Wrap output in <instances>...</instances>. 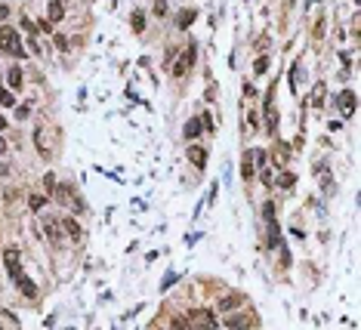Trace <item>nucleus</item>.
Segmentation results:
<instances>
[{
  "label": "nucleus",
  "instance_id": "nucleus-1",
  "mask_svg": "<svg viewBox=\"0 0 361 330\" xmlns=\"http://www.w3.org/2000/svg\"><path fill=\"white\" fill-rule=\"evenodd\" d=\"M189 327L192 330H216V312H210V309H195L189 315Z\"/></svg>",
  "mask_w": 361,
  "mask_h": 330
},
{
  "label": "nucleus",
  "instance_id": "nucleus-2",
  "mask_svg": "<svg viewBox=\"0 0 361 330\" xmlns=\"http://www.w3.org/2000/svg\"><path fill=\"white\" fill-rule=\"evenodd\" d=\"M40 225H43V235H46V241H50L53 247H59L62 244V222H56V216H40Z\"/></svg>",
  "mask_w": 361,
  "mask_h": 330
},
{
  "label": "nucleus",
  "instance_id": "nucleus-3",
  "mask_svg": "<svg viewBox=\"0 0 361 330\" xmlns=\"http://www.w3.org/2000/svg\"><path fill=\"white\" fill-rule=\"evenodd\" d=\"M16 40H19V31L16 28H0V47H3L6 53H13V56H19V59H22V56H25V50H22V47H16Z\"/></svg>",
  "mask_w": 361,
  "mask_h": 330
},
{
  "label": "nucleus",
  "instance_id": "nucleus-4",
  "mask_svg": "<svg viewBox=\"0 0 361 330\" xmlns=\"http://www.w3.org/2000/svg\"><path fill=\"white\" fill-rule=\"evenodd\" d=\"M62 235H65V238H71L74 244L84 241V229H80V222L74 219V216H62Z\"/></svg>",
  "mask_w": 361,
  "mask_h": 330
},
{
  "label": "nucleus",
  "instance_id": "nucleus-5",
  "mask_svg": "<svg viewBox=\"0 0 361 330\" xmlns=\"http://www.w3.org/2000/svg\"><path fill=\"white\" fill-rule=\"evenodd\" d=\"M192 62H195V43L179 56L176 62H173V77H185V74H189V68H192Z\"/></svg>",
  "mask_w": 361,
  "mask_h": 330
},
{
  "label": "nucleus",
  "instance_id": "nucleus-6",
  "mask_svg": "<svg viewBox=\"0 0 361 330\" xmlns=\"http://www.w3.org/2000/svg\"><path fill=\"white\" fill-rule=\"evenodd\" d=\"M226 324L231 327V330H253V318L250 315H241V312H231V315H226Z\"/></svg>",
  "mask_w": 361,
  "mask_h": 330
},
{
  "label": "nucleus",
  "instance_id": "nucleus-7",
  "mask_svg": "<svg viewBox=\"0 0 361 330\" xmlns=\"http://www.w3.org/2000/svg\"><path fill=\"white\" fill-rule=\"evenodd\" d=\"M13 281H16V287L22 290V297H28V300H34V297H37V284H34L31 278H25L22 271H16V275H13Z\"/></svg>",
  "mask_w": 361,
  "mask_h": 330
},
{
  "label": "nucleus",
  "instance_id": "nucleus-8",
  "mask_svg": "<svg viewBox=\"0 0 361 330\" xmlns=\"http://www.w3.org/2000/svg\"><path fill=\"white\" fill-rule=\"evenodd\" d=\"M241 302H244V297H241V293H229V297H223V300L216 302V312H219V315H229L231 309H238Z\"/></svg>",
  "mask_w": 361,
  "mask_h": 330
},
{
  "label": "nucleus",
  "instance_id": "nucleus-9",
  "mask_svg": "<svg viewBox=\"0 0 361 330\" xmlns=\"http://www.w3.org/2000/svg\"><path fill=\"white\" fill-rule=\"evenodd\" d=\"M3 266L9 269V275L22 271V269H19V247H6V250H3Z\"/></svg>",
  "mask_w": 361,
  "mask_h": 330
},
{
  "label": "nucleus",
  "instance_id": "nucleus-10",
  "mask_svg": "<svg viewBox=\"0 0 361 330\" xmlns=\"http://www.w3.org/2000/svg\"><path fill=\"white\" fill-rule=\"evenodd\" d=\"M189 161L201 170V167H207V151L201 149V145H189Z\"/></svg>",
  "mask_w": 361,
  "mask_h": 330
},
{
  "label": "nucleus",
  "instance_id": "nucleus-11",
  "mask_svg": "<svg viewBox=\"0 0 361 330\" xmlns=\"http://www.w3.org/2000/svg\"><path fill=\"white\" fill-rule=\"evenodd\" d=\"M336 105L343 108V115H352V111H355V93H349V90H346V93H340Z\"/></svg>",
  "mask_w": 361,
  "mask_h": 330
},
{
  "label": "nucleus",
  "instance_id": "nucleus-12",
  "mask_svg": "<svg viewBox=\"0 0 361 330\" xmlns=\"http://www.w3.org/2000/svg\"><path fill=\"white\" fill-rule=\"evenodd\" d=\"M46 16H50V22H62L65 19V6L59 3V0H53V3L46 6Z\"/></svg>",
  "mask_w": 361,
  "mask_h": 330
},
{
  "label": "nucleus",
  "instance_id": "nucleus-13",
  "mask_svg": "<svg viewBox=\"0 0 361 330\" xmlns=\"http://www.w3.org/2000/svg\"><path fill=\"white\" fill-rule=\"evenodd\" d=\"M195 16H197V13H195V9H182V13H179V19H176V25H179L182 31H185V28H192V22H195Z\"/></svg>",
  "mask_w": 361,
  "mask_h": 330
},
{
  "label": "nucleus",
  "instance_id": "nucleus-14",
  "mask_svg": "<svg viewBox=\"0 0 361 330\" xmlns=\"http://www.w3.org/2000/svg\"><path fill=\"white\" fill-rule=\"evenodd\" d=\"M241 176H244V179H253V151L244 154V161H241Z\"/></svg>",
  "mask_w": 361,
  "mask_h": 330
},
{
  "label": "nucleus",
  "instance_id": "nucleus-15",
  "mask_svg": "<svg viewBox=\"0 0 361 330\" xmlns=\"http://www.w3.org/2000/svg\"><path fill=\"white\" fill-rule=\"evenodd\" d=\"M197 133H201V120H197V118H192L189 123H185V139H189V142H195V136Z\"/></svg>",
  "mask_w": 361,
  "mask_h": 330
},
{
  "label": "nucleus",
  "instance_id": "nucleus-16",
  "mask_svg": "<svg viewBox=\"0 0 361 330\" xmlns=\"http://www.w3.org/2000/svg\"><path fill=\"white\" fill-rule=\"evenodd\" d=\"M53 198H56V201H62V204H68L74 195H71V188H68V185H56V188H53Z\"/></svg>",
  "mask_w": 361,
  "mask_h": 330
},
{
  "label": "nucleus",
  "instance_id": "nucleus-17",
  "mask_svg": "<svg viewBox=\"0 0 361 330\" xmlns=\"http://www.w3.org/2000/svg\"><path fill=\"white\" fill-rule=\"evenodd\" d=\"M170 327H173V330H192V327H189V318H185V315H173Z\"/></svg>",
  "mask_w": 361,
  "mask_h": 330
},
{
  "label": "nucleus",
  "instance_id": "nucleus-18",
  "mask_svg": "<svg viewBox=\"0 0 361 330\" xmlns=\"http://www.w3.org/2000/svg\"><path fill=\"white\" fill-rule=\"evenodd\" d=\"M9 87H13V90H19L22 87V71H19V68H9Z\"/></svg>",
  "mask_w": 361,
  "mask_h": 330
},
{
  "label": "nucleus",
  "instance_id": "nucleus-19",
  "mask_svg": "<svg viewBox=\"0 0 361 330\" xmlns=\"http://www.w3.org/2000/svg\"><path fill=\"white\" fill-rule=\"evenodd\" d=\"M294 182H296L294 173H281V176H278V185H281V188H294Z\"/></svg>",
  "mask_w": 361,
  "mask_h": 330
},
{
  "label": "nucleus",
  "instance_id": "nucleus-20",
  "mask_svg": "<svg viewBox=\"0 0 361 330\" xmlns=\"http://www.w3.org/2000/svg\"><path fill=\"white\" fill-rule=\"evenodd\" d=\"M269 71V59H265V56H260V59H256V65H253V74H265Z\"/></svg>",
  "mask_w": 361,
  "mask_h": 330
},
{
  "label": "nucleus",
  "instance_id": "nucleus-21",
  "mask_svg": "<svg viewBox=\"0 0 361 330\" xmlns=\"http://www.w3.org/2000/svg\"><path fill=\"white\" fill-rule=\"evenodd\" d=\"M28 207H31L34 213H40V210H43V198H40V195H31V198H28Z\"/></svg>",
  "mask_w": 361,
  "mask_h": 330
},
{
  "label": "nucleus",
  "instance_id": "nucleus-22",
  "mask_svg": "<svg viewBox=\"0 0 361 330\" xmlns=\"http://www.w3.org/2000/svg\"><path fill=\"white\" fill-rule=\"evenodd\" d=\"M179 281V275L176 271H170V275H164V281H161V290H167V287H173V284Z\"/></svg>",
  "mask_w": 361,
  "mask_h": 330
},
{
  "label": "nucleus",
  "instance_id": "nucleus-23",
  "mask_svg": "<svg viewBox=\"0 0 361 330\" xmlns=\"http://www.w3.org/2000/svg\"><path fill=\"white\" fill-rule=\"evenodd\" d=\"M142 28H145V16L136 9V13H133V31H142Z\"/></svg>",
  "mask_w": 361,
  "mask_h": 330
},
{
  "label": "nucleus",
  "instance_id": "nucleus-24",
  "mask_svg": "<svg viewBox=\"0 0 361 330\" xmlns=\"http://www.w3.org/2000/svg\"><path fill=\"white\" fill-rule=\"evenodd\" d=\"M275 164H278V167H284V164H287V149H284V145L275 151Z\"/></svg>",
  "mask_w": 361,
  "mask_h": 330
},
{
  "label": "nucleus",
  "instance_id": "nucleus-25",
  "mask_svg": "<svg viewBox=\"0 0 361 330\" xmlns=\"http://www.w3.org/2000/svg\"><path fill=\"white\" fill-rule=\"evenodd\" d=\"M0 102H3V105H13V102H16V99H13V93H9L6 87H0Z\"/></svg>",
  "mask_w": 361,
  "mask_h": 330
},
{
  "label": "nucleus",
  "instance_id": "nucleus-26",
  "mask_svg": "<svg viewBox=\"0 0 361 330\" xmlns=\"http://www.w3.org/2000/svg\"><path fill=\"white\" fill-rule=\"evenodd\" d=\"M312 102H315V108H318L321 102H324V87H321V84L315 87V96H312Z\"/></svg>",
  "mask_w": 361,
  "mask_h": 330
},
{
  "label": "nucleus",
  "instance_id": "nucleus-27",
  "mask_svg": "<svg viewBox=\"0 0 361 330\" xmlns=\"http://www.w3.org/2000/svg\"><path fill=\"white\" fill-rule=\"evenodd\" d=\"M155 13H158V16L167 13V0H158V3H155Z\"/></svg>",
  "mask_w": 361,
  "mask_h": 330
},
{
  "label": "nucleus",
  "instance_id": "nucleus-28",
  "mask_svg": "<svg viewBox=\"0 0 361 330\" xmlns=\"http://www.w3.org/2000/svg\"><path fill=\"white\" fill-rule=\"evenodd\" d=\"M43 185H46V188H50V191H53V188H56V176H53V173H46V179H43Z\"/></svg>",
  "mask_w": 361,
  "mask_h": 330
},
{
  "label": "nucleus",
  "instance_id": "nucleus-29",
  "mask_svg": "<svg viewBox=\"0 0 361 330\" xmlns=\"http://www.w3.org/2000/svg\"><path fill=\"white\" fill-rule=\"evenodd\" d=\"M56 47H59V50H68V37H62V34H59V37H56Z\"/></svg>",
  "mask_w": 361,
  "mask_h": 330
},
{
  "label": "nucleus",
  "instance_id": "nucleus-30",
  "mask_svg": "<svg viewBox=\"0 0 361 330\" xmlns=\"http://www.w3.org/2000/svg\"><path fill=\"white\" fill-rule=\"evenodd\" d=\"M28 111H31V108H28V105H22V108H19V111H16V118H19V120H22V118H28Z\"/></svg>",
  "mask_w": 361,
  "mask_h": 330
},
{
  "label": "nucleus",
  "instance_id": "nucleus-31",
  "mask_svg": "<svg viewBox=\"0 0 361 330\" xmlns=\"http://www.w3.org/2000/svg\"><path fill=\"white\" fill-rule=\"evenodd\" d=\"M9 16V6H3V3H0V19H6Z\"/></svg>",
  "mask_w": 361,
  "mask_h": 330
},
{
  "label": "nucleus",
  "instance_id": "nucleus-32",
  "mask_svg": "<svg viewBox=\"0 0 361 330\" xmlns=\"http://www.w3.org/2000/svg\"><path fill=\"white\" fill-rule=\"evenodd\" d=\"M6 151V139H3V136H0V154H3Z\"/></svg>",
  "mask_w": 361,
  "mask_h": 330
},
{
  "label": "nucleus",
  "instance_id": "nucleus-33",
  "mask_svg": "<svg viewBox=\"0 0 361 330\" xmlns=\"http://www.w3.org/2000/svg\"><path fill=\"white\" fill-rule=\"evenodd\" d=\"M3 127H6V120H3V118H0V130H3Z\"/></svg>",
  "mask_w": 361,
  "mask_h": 330
},
{
  "label": "nucleus",
  "instance_id": "nucleus-34",
  "mask_svg": "<svg viewBox=\"0 0 361 330\" xmlns=\"http://www.w3.org/2000/svg\"><path fill=\"white\" fill-rule=\"evenodd\" d=\"M309 3H315V0H309Z\"/></svg>",
  "mask_w": 361,
  "mask_h": 330
},
{
  "label": "nucleus",
  "instance_id": "nucleus-35",
  "mask_svg": "<svg viewBox=\"0 0 361 330\" xmlns=\"http://www.w3.org/2000/svg\"><path fill=\"white\" fill-rule=\"evenodd\" d=\"M0 330H3V327H0Z\"/></svg>",
  "mask_w": 361,
  "mask_h": 330
}]
</instances>
